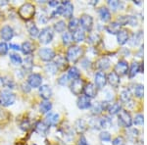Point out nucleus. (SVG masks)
Segmentation results:
<instances>
[{"label":"nucleus","mask_w":147,"mask_h":145,"mask_svg":"<svg viewBox=\"0 0 147 145\" xmlns=\"http://www.w3.org/2000/svg\"><path fill=\"white\" fill-rule=\"evenodd\" d=\"M100 39V35L98 34H91L87 37V42H89L90 44H97V42H99Z\"/></svg>","instance_id":"de8ad7c7"},{"label":"nucleus","mask_w":147,"mask_h":145,"mask_svg":"<svg viewBox=\"0 0 147 145\" xmlns=\"http://www.w3.org/2000/svg\"><path fill=\"white\" fill-rule=\"evenodd\" d=\"M118 123L121 127L129 128L132 125V118L130 116L129 112L127 110H122L118 114Z\"/></svg>","instance_id":"20e7f679"},{"label":"nucleus","mask_w":147,"mask_h":145,"mask_svg":"<svg viewBox=\"0 0 147 145\" xmlns=\"http://www.w3.org/2000/svg\"><path fill=\"white\" fill-rule=\"evenodd\" d=\"M84 82L82 78H78V80H72V82L70 84V89L72 91L74 95L77 96H80L84 91Z\"/></svg>","instance_id":"6e6552de"},{"label":"nucleus","mask_w":147,"mask_h":145,"mask_svg":"<svg viewBox=\"0 0 147 145\" xmlns=\"http://www.w3.org/2000/svg\"><path fill=\"white\" fill-rule=\"evenodd\" d=\"M78 145H89L88 142H87L86 138L84 137V135H80L79 142H78Z\"/></svg>","instance_id":"bf43d9fd"},{"label":"nucleus","mask_w":147,"mask_h":145,"mask_svg":"<svg viewBox=\"0 0 147 145\" xmlns=\"http://www.w3.org/2000/svg\"><path fill=\"white\" fill-rule=\"evenodd\" d=\"M142 38H143V32L142 30H138V32H134L129 39L130 46H137L141 42Z\"/></svg>","instance_id":"b1692460"},{"label":"nucleus","mask_w":147,"mask_h":145,"mask_svg":"<svg viewBox=\"0 0 147 145\" xmlns=\"http://www.w3.org/2000/svg\"><path fill=\"white\" fill-rule=\"evenodd\" d=\"M52 109V103L48 100H44L40 102L39 104V111L41 114H48L49 112H51Z\"/></svg>","instance_id":"2f4dec72"},{"label":"nucleus","mask_w":147,"mask_h":145,"mask_svg":"<svg viewBox=\"0 0 147 145\" xmlns=\"http://www.w3.org/2000/svg\"><path fill=\"white\" fill-rule=\"evenodd\" d=\"M137 145H142V144H137Z\"/></svg>","instance_id":"0e129e2a"},{"label":"nucleus","mask_w":147,"mask_h":145,"mask_svg":"<svg viewBox=\"0 0 147 145\" xmlns=\"http://www.w3.org/2000/svg\"><path fill=\"white\" fill-rule=\"evenodd\" d=\"M107 82L114 88H118L121 84V78L115 72H111L107 75Z\"/></svg>","instance_id":"aec40b11"},{"label":"nucleus","mask_w":147,"mask_h":145,"mask_svg":"<svg viewBox=\"0 0 147 145\" xmlns=\"http://www.w3.org/2000/svg\"><path fill=\"white\" fill-rule=\"evenodd\" d=\"M16 101V94L11 90H1L0 91V105L3 107H9L13 105Z\"/></svg>","instance_id":"7ed1b4c3"},{"label":"nucleus","mask_w":147,"mask_h":145,"mask_svg":"<svg viewBox=\"0 0 147 145\" xmlns=\"http://www.w3.org/2000/svg\"><path fill=\"white\" fill-rule=\"evenodd\" d=\"M53 36H54V32H53L52 28L46 27V28H42V30L39 32L38 40H39L40 43H42V44H48L52 41Z\"/></svg>","instance_id":"39448f33"},{"label":"nucleus","mask_w":147,"mask_h":145,"mask_svg":"<svg viewBox=\"0 0 147 145\" xmlns=\"http://www.w3.org/2000/svg\"><path fill=\"white\" fill-rule=\"evenodd\" d=\"M9 51V45L4 41L0 42V56H4L8 53Z\"/></svg>","instance_id":"603ef678"},{"label":"nucleus","mask_w":147,"mask_h":145,"mask_svg":"<svg viewBox=\"0 0 147 145\" xmlns=\"http://www.w3.org/2000/svg\"><path fill=\"white\" fill-rule=\"evenodd\" d=\"M62 40L65 45H70L73 42V36L70 32H65L62 34Z\"/></svg>","instance_id":"a18cd8bd"},{"label":"nucleus","mask_w":147,"mask_h":145,"mask_svg":"<svg viewBox=\"0 0 147 145\" xmlns=\"http://www.w3.org/2000/svg\"><path fill=\"white\" fill-rule=\"evenodd\" d=\"M77 105L80 110H87V109H90V107L92 105L91 99L87 98V97L84 96V95H80V96H79V98H78Z\"/></svg>","instance_id":"dca6fc26"},{"label":"nucleus","mask_w":147,"mask_h":145,"mask_svg":"<svg viewBox=\"0 0 147 145\" xmlns=\"http://www.w3.org/2000/svg\"><path fill=\"white\" fill-rule=\"evenodd\" d=\"M97 91L98 89L96 88V86L94 85V84L92 82H87V84H84V96H86L87 98L92 99V98H95L96 95H97Z\"/></svg>","instance_id":"ddd939ff"},{"label":"nucleus","mask_w":147,"mask_h":145,"mask_svg":"<svg viewBox=\"0 0 147 145\" xmlns=\"http://www.w3.org/2000/svg\"><path fill=\"white\" fill-rule=\"evenodd\" d=\"M23 68L25 71H32V69L34 68V59L32 56H27L25 58V60H23Z\"/></svg>","instance_id":"e433bc0d"},{"label":"nucleus","mask_w":147,"mask_h":145,"mask_svg":"<svg viewBox=\"0 0 147 145\" xmlns=\"http://www.w3.org/2000/svg\"><path fill=\"white\" fill-rule=\"evenodd\" d=\"M108 6L113 12H116L117 10L122 9L123 7H124V3L121 1H117V0H115V1H108ZM110 9H109V10H110Z\"/></svg>","instance_id":"58836bf2"},{"label":"nucleus","mask_w":147,"mask_h":145,"mask_svg":"<svg viewBox=\"0 0 147 145\" xmlns=\"http://www.w3.org/2000/svg\"><path fill=\"white\" fill-rule=\"evenodd\" d=\"M35 130H36L39 134L45 135L47 134V132H48L49 127L44 122H37L35 123Z\"/></svg>","instance_id":"7c9ffc66"},{"label":"nucleus","mask_w":147,"mask_h":145,"mask_svg":"<svg viewBox=\"0 0 147 145\" xmlns=\"http://www.w3.org/2000/svg\"><path fill=\"white\" fill-rule=\"evenodd\" d=\"M45 71L48 74H50V75H56L59 70L54 62H49V63H47L45 65Z\"/></svg>","instance_id":"79ce46f5"},{"label":"nucleus","mask_w":147,"mask_h":145,"mask_svg":"<svg viewBox=\"0 0 147 145\" xmlns=\"http://www.w3.org/2000/svg\"><path fill=\"white\" fill-rule=\"evenodd\" d=\"M2 86L7 87L9 89H14L15 88V82L10 78L4 77L2 78Z\"/></svg>","instance_id":"a19ab883"},{"label":"nucleus","mask_w":147,"mask_h":145,"mask_svg":"<svg viewBox=\"0 0 147 145\" xmlns=\"http://www.w3.org/2000/svg\"><path fill=\"white\" fill-rule=\"evenodd\" d=\"M80 65L84 70H89L92 67V63L88 58H82V61H80Z\"/></svg>","instance_id":"864d4df0"},{"label":"nucleus","mask_w":147,"mask_h":145,"mask_svg":"<svg viewBox=\"0 0 147 145\" xmlns=\"http://www.w3.org/2000/svg\"><path fill=\"white\" fill-rule=\"evenodd\" d=\"M127 134H129V139H131V137L132 138H136L137 135H138V130L136 129V128H130L129 132H127Z\"/></svg>","instance_id":"4d7b16f0"},{"label":"nucleus","mask_w":147,"mask_h":145,"mask_svg":"<svg viewBox=\"0 0 147 145\" xmlns=\"http://www.w3.org/2000/svg\"><path fill=\"white\" fill-rule=\"evenodd\" d=\"M82 55H84V48L79 45H73L68 48L67 53H66V59L68 62L76 63L82 58Z\"/></svg>","instance_id":"f257e3e1"},{"label":"nucleus","mask_w":147,"mask_h":145,"mask_svg":"<svg viewBox=\"0 0 147 145\" xmlns=\"http://www.w3.org/2000/svg\"><path fill=\"white\" fill-rule=\"evenodd\" d=\"M9 48L10 49H13L14 51H21V46L16 43H10L9 45Z\"/></svg>","instance_id":"052dcab7"},{"label":"nucleus","mask_w":147,"mask_h":145,"mask_svg":"<svg viewBox=\"0 0 147 145\" xmlns=\"http://www.w3.org/2000/svg\"><path fill=\"white\" fill-rule=\"evenodd\" d=\"M116 35H117V41L120 45H125L129 42V30H125V28H121V30Z\"/></svg>","instance_id":"6ab92c4d"},{"label":"nucleus","mask_w":147,"mask_h":145,"mask_svg":"<svg viewBox=\"0 0 147 145\" xmlns=\"http://www.w3.org/2000/svg\"><path fill=\"white\" fill-rule=\"evenodd\" d=\"M138 73H143V65L142 63H138L136 61H134L130 66H129V78H134Z\"/></svg>","instance_id":"f8f14e48"},{"label":"nucleus","mask_w":147,"mask_h":145,"mask_svg":"<svg viewBox=\"0 0 147 145\" xmlns=\"http://www.w3.org/2000/svg\"><path fill=\"white\" fill-rule=\"evenodd\" d=\"M80 26L82 27L84 32H91L92 28H93V18L88 14H82L80 16Z\"/></svg>","instance_id":"423d86ee"},{"label":"nucleus","mask_w":147,"mask_h":145,"mask_svg":"<svg viewBox=\"0 0 147 145\" xmlns=\"http://www.w3.org/2000/svg\"><path fill=\"white\" fill-rule=\"evenodd\" d=\"M99 138L103 142H109L112 139V136H111L110 132H106V130H103V132H101L100 134H99Z\"/></svg>","instance_id":"09e8293b"},{"label":"nucleus","mask_w":147,"mask_h":145,"mask_svg":"<svg viewBox=\"0 0 147 145\" xmlns=\"http://www.w3.org/2000/svg\"><path fill=\"white\" fill-rule=\"evenodd\" d=\"M107 84V76L104 72L98 71L94 75V85L97 89H102Z\"/></svg>","instance_id":"9d476101"},{"label":"nucleus","mask_w":147,"mask_h":145,"mask_svg":"<svg viewBox=\"0 0 147 145\" xmlns=\"http://www.w3.org/2000/svg\"><path fill=\"white\" fill-rule=\"evenodd\" d=\"M121 27H122V26H121L117 21H115V22L109 23L105 27V30H106V32L110 34H117L121 30Z\"/></svg>","instance_id":"393cba45"},{"label":"nucleus","mask_w":147,"mask_h":145,"mask_svg":"<svg viewBox=\"0 0 147 145\" xmlns=\"http://www.w3.org/2000/svg\"><path fill=\"white\" fill-rule=\"evenodd\" d=\"M48 5L51 6V7H57L60 5V3H59L58 1H49L48 2Z\"/></svg>","instance_id":"680f3d73"},{"label":"nucleus","mask_w":147,"mask_h":145,"mask_svg":"<svg viewBox=\"0 0 147 145\" xmlns=\"http://www.w3.org/2000/svg\"><path fill=\"white\" fill-rule=\"evenodd\" d=\"M127 25L131 26V27H136L138 25V19L136 16L134 15H127Z\"/></svg>","instance_id":"3c124183"},{"label":"nucleus","mask_w":147,"mask_h":145,"mask_svg":"<svg viewBox=\"0 0 147 145\" xmlns=\"http://www.w3.org/2000/svg\"><path fill=\"white\" fill-rule=\"evenodd\" d=\"M76 129L78 130L79 132H84V130H86V128H87V125H86V123H85V122L82 119H79V120L76 122Z\"/></svg>","instance_id":"c03bdc74"},{"label":"nucleus","mask_w":147,"mask_h":145,"mask_svg":"<svg viewBox=\"0 0 147 145\" xmlns=\"http://www.w3.org/2000/svg\"><path fill=\"white\" fill-rule=\"evenodd\" d=\"M53 28L54 30L57 32H66V28H67V24L65 23V21L63 20H60V21H57V22L54 24L53 26Z\"/></svg>","instance_id":"f704fd0d"},{"label":"nucleus","mask_w":147,"mask_h":145,"mask_svg":"<svg viewBox=\"0 0 147 145\" xmlns=\"http://www.w3.org/2000/svg\"><path fill=\"white\" fill-rule=\"evenodd\" d=\"M60 121V116L57 113H53V112H49L46 114L45 119H44V123H46L48 127H56L59 123Z\"/></svg>","instance_id":"2eb2a0df"},{"label":"nucleus","mask_w":147,"mask_h":145,"mask_svg":"<svg viewBox=\"0 0 147 145\" xmlns=\"http://www.w3.org/2000/svg\"><path fill=\"white\" fill-rule=\"evenodd\" d=\"M28 32L30 34V37L32 38H35V37H38V34H39V30L38 28L36 27L34 23H30L28 25Z\"/></svg>","instance_id":"72a5a7b5"},{"label":"nucleus","mask_w":147,"mask_h":145,"mask_svg":"<svg viewBox=\"0 0 147 145\" xmlns=\"http://www.w3.org/2000/svg\"><path fill=\"white\" fill-rule=\"evenodd\" d=\"M68 78L72 80H78V78H80V70L75 66H72L68 69V74H67Z\"/></svg>","instance_id":"cd10ccee"},{"label":"nucleus","mask_w":147,"mask_h":145,"mask_svg":"<svg viewBox=\"0 0 147 145\" xmlns=\"http://www.w3.org/2000/svg\"><path fill=\"white\" fill-rule=\"evenodd\" d=\"M120 99L125 104H127L129 102L131 101V92H130V90L129 88L123 89L120 94Z\"/></svg>","instance_id":"c756f323"},{"label":"nucleus","mask_w":147,"mask_h":145,"mask_svg":"<svg viewBox=\"0 0 147 145\" xmlns=\"http://www.w3.org/2000/svg\"><path fill=\"white\" fill-rule=\"evenodd\" d=\"M98 15H99V18L100 20L102 21L103 23H107L109 21L111 20V11L109 10L108 7H105V6H101L100 8L98 9Z\"/></svg>","instance_id":"412c9836"},{"label":"nucleus","mask_w":147,"mask_h":145,"mask_svg":"<svg viewBox=\"0 0 147 145\" xmlns=\"http://www.w3.org/2000/svg\"><path fill=\"white\" fill-rule=\"evenodd\" d=\"M37 21H38V23L43 24V25L47 24V22L49 21V17H48V15H47V12L44 10V8H42L41 10L37 13Z\"/></svg>","instance_id":"c9c22d12"},{"label":"nucleus","mask_w":147,"mask_h":145,"mask_svg":"<svg viewBox=\"0 0 147 145\" xmlns=\"http://www.w3.org/2000/svg\"><path fill=\"white\" fill-rule=\"evenodd\" d=\"M14 30L11 26L9 25H5L4 27H2V28L0 30V36L1 38L5 41H10V40L13 38L14 36Z\"/></svg>","instance_id":"4468645a"},{"label":"nucleus","mask_w":147,"mask_h":145,"mask_svg":"<svg viewBox=\"0 0 147 145\" xmlns=\"http://www.w3.org/2000/svg\"><path fill=\"white\" fill-rule=\"evenodd\" d=\"M69 82H70V78H68L67 75H62L60 78H58V84L60 85H62V86H65V85H67L69 84Z\"/></svg>","instance_id":"5fc2aeb1"},{"label":"nucleus","mask_w":147,"mask_h":145,"mask_svg":"<svg viewBox=\"0 0 147 145\" xmlns=\"http://www.w3.org/2000/svg\"><path fill=\"white\" fill-rule=\"evenodd\" d=\"M34 50V45L30 41H25L21 45V51L23 52L25 55H30Z\"/></svg>","instance_id":"bb28decb"},{"label":"nucleus","mask_w":147,"mask_h":145,"mask_svg":"<svg viewBox=\"0 0 147 145\" xmlns=\"http://www.w3.org/2000/svg\"><path fill=\"white\" fill-rule=\"evenodd\" d=\"M55 65L57 66V68H58V70H64V69L67 68V59H66V57L64 56H61V55H58L57 57H55Z\"/></svg>","instance_id":"c85d7f7f"},{"label":"nucleus","mask_w":147,"mask_h":145,"mask_svg":"<svg viewBox=\"0 0 147 145\" xmlns=\"http://www.w3.org/2000/svg\"><path fill=\"white\" fill-rule=\"evenodd\" d=\"M1 85H2V78L0 77V86H1Z\"/></svg>","instance_id":"e2e57ef3"},{"label":"nucleus","mask_w":147,"mask_h":145,"mask_svg":"<svg viewBox=\"0 0 147 145\" xmlns=\"http://www.w3.org/2000/svg\"><path fill=\"white\" fill-rule=\"evenodd\" d=\"M21 127H22L24 130L30 129V122H28V120H25L22 123H21Z\"/></svg>","instance_id":"13d9d810"},{"label":"nucleus","mask_w":147,"mask_h":145,"mask_svg":"<svg viewBox=\"0 0 147 145\" xmlns=\"http://www.w3.org/2000/svg\"><path fill=\"white\" fill-rule=\"evenodd\" d=\"M28 84L30 88H39L42 85V77L37 73H32L28 77Z\"/></svg>","instance_id":"1a4fd4ad"},{"label":"nucleus","mask_w":147,"mask_h":145,"mask_svg":"<svg viewBox=\"0 0 147 145\" xmlns=\"http://www.w3.org/2000/svg\"><path fill=\"white\" fill-rule=\"evenodd\" d=\"M58 16H63V7H62V5H61V4L59 6H57L55 10H54L51 13V15H50L51 18L50 19L57 18Z\"/></svg>","instance_id":"8fccbe9b"},{"label":"nucleus","mask_w":147,"mask_h":145,"mask_svg":"<svg viewBox=\"0 0 147 145\" xmlns=\"http://www.w3.org/2000/svg\"><path fill=\"white\" fill-rule=\"evenodd\" d=\"M67 28L69 30V32L72 34L75 30H77L78 28H80V22H79V19L77 18H71L70 21H69V24L67 25Z\"/></svg>","instance_id":"473e14b6"},{"label":"nucleus","mask_w":147,"mask_h":145,"mask_svg":"<svg viewBox=\"0 0 147 145\" xmlns=\"http://www.w3.org/2000/svg\"><path fill=\"white\" fill-rule=\"evenodd\" d=\"M61 5L63 7V16L66 19H71L73 18L74 14V5L72 2L70 1H63L61 3Z\"/></svg>","instance_id":"f3484780"},{"label":"nucleus","mask_w":147,"mask_h":145,"mask_svg":"<svg viewBox=\"0 0 147 145\" xmlns=\"http://www.w3.org/2000/svg\"><path fill=\"white\" fill-rule=\"evenodd\" d=\"M72 36H73V41H75L76 43L82 42L85 38H86L85 32L80 28H79L77 30H75L74 32H72Z\"/></svg>","instance_id":"5701e85b"},{"label":"nucleus","mask_w":147,"mask_h":145,"mask_svg":"<svg viewBox=\"0 0 147 145\" xmlns=\"http://www.w3.org/2000/svg\"><path fill=\"white\" fill-rule=\"evenodd\" d=\"M9 58H10L12 64H14L15 66H21L23 64L22 57L17 53H11L10 55H9Z\"/></svg>","instance_id":"ea45409f"},{"label":"nucleus","mask_w":147,"mask_h":145,"mask_svg":"<svg viewBox=\"0 0 147 145\" xmlns=\"http://www.w3.org/2000/svg\"><path fill=\"white\" fill-rule=\"evenodd\" d=\"M19 15L20 17L26 21L32 20L35 14V6L32 3H25L19 9Z\"/></svg>","instance_id":"f03ea898"},{"label":"nucleus","mask_w":147,"mask_h":145,"mask_svg":"<svg viewBox=\"0 0 147 145\" xmlns=\"http://www.w3.org/2000/svg\"><path fill=\"white\" fill-rule=\"evenodd\" d=\"M112 145H125V140L123 136H117L113 139Z\"/></svg>","instance_id":"6e6d98bb"},{"label":"nucleus","mask_w":147,"mask_h":145,"mask_svg":"<svg viewBox=\"0 0 147 145\" xmlns=\"http://www.w3.org/2000/svg\"><path fill=\"white\" fill-rule=\"evenodd\" d=\"M112 119H110V117H108V116L99 119V125H100V127L104 128V129L110 127L112 125Z\"/></svg>","instance_id":"4c0bfd02"},{"label":"nucleus","mask_w":147,"mask_h":145,"mask_svg":"<svg viewBox=\"0 0 147 145\" xmlns=\"http://www.w3.org/2000/svg\"><path fill=\"white\" fill-rule=\"evenodd\" d=\"M52 94H53V91H52V88L50 87V85L48 84H43L39 87V95L40 97L44 99V100H48L52 97Z\"/></svg>","instance_id":"4be33fe9"},{"label":"nucleus","mask_w":147,"mask_h":145,"mask_svg":"<svg viewBox=\"0 0 147 145\" xmlns=\"http://www.w3.org/2000/svg\"><path fill=\"white\" fill-rule=\"evenodd\" d=\"M38 56L42 61L44 62H51L52 60H54V58L56 57L55 55V51L52 48L49 47H42L38 50Z\"/></svg>","instance_id":"0eeeda50"},{"label":"nucleus","mask_w":147,"mask_h":145,"mask_svg":"<svg viewBox=\"0 0 147 145\" xmlns=\"http://www.w3.org/2000/svg\"><path fill=\"white\" fill-rule=\"evenodd\" d=\"M114 72L117 74L119 77L125 76L127 74V72H129V63L125 60H120L115 65Z\"/></svg>","instance_id":"9b49d317"},{"label":"nucleus","mask_w":147,"mask_h":145,"mask_svg":"<svg viewBox=\"0 0 147 145\" xmlns=\"http://www.w3.org/2000/svg\"><path fill=\"white\" fill-rule=\"evenodd\" d=\"M134 96L137 98H143L144 96V86L141 84H137L134 86Z\"/></svg>","instance_id":"37998d69"},{"label":"nucleus","mask_w":147,"mask_h":145,"mask_svg":"<svg viewBox=\"0 0 147 145\" xmlns=\"http://www.w3.org/2000/svg\"><path fill=\"white\" fill-rule=\"evenodd\" d=\"M110 64H111L110 59H109L107 56H102L101 58H99L98 60L96 61L95 67L98 69L99 71L103 72V71L109 69V67H110Z\"/></svg>","instance_id":"a211bd4d"},{"label":"nucleus","mask_w":147,"mask_h":145,"mask_svg":"<svg viewBox=\"0 0 147 145\" xmlns=\"http://www.w3.org/2000/svg\"><path fill=\"white\" fill-rule=\"evenodd\" d=\"M132 123H134L136 125H142L144 123V117L143 115L140 113L136 114L134 116V118L132 119Z\"/></svg>","instance_id":"49530a36"},{"label":"nucleus","mask_w":147,"mask_h":145,"mask_svg":"<svg viewBox=\"0 0 147 145\" xmlns=\"http://www.w3.org/2000/svg\"><path fill=\"white\" fill-rule=\"evenodd\" d=\"M107 111L110 115H118L121 111H122V105L119 102H113V103H109V106L107 108Z\"/></svg>","instance_id":"a878e982"}]
</instances>
